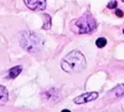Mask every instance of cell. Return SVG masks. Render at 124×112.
Segmentation results:
<instances>
[{"mask_svg":"<svg viewBox=\"0 0 124 112\" xmlns=\"http://www.w3.org/2000/svg\"><path fill=\"white\" fill-rule=\"evenodd\" d=\"M86 65H87L86 58L84 54L78 49L71 50L61 59V69L69 74L79 73L85 70Z\"/></svg>","mask_w":124,"mask_h":112,"instance_id":"obj_1","label":"cell"},{"mask_svg":"<svg viewBox=\"0 0 124 112\" xmlns=\"http://www.w3.org/2000/svg\"><path fill=\"white\" fill-rule=\"evenodd\" d=\"M24 4L31 10H45L46 8V0H24Z\"/></svg>","mask_w":124,"mask_h":112,"instance_id":"obj_5","label":"cell"},{"mask_svg":"<svg viewBox=\"0 0 124 112\" xmlns=\"http://www.w3.org/2000/svg\"><path fill=\"white\" fill-rule=\"evenodd\" d=\"M20 45L23 49L29 53H36L41 49L43 40L36 32L24 30L20 33Z\"/></svg>","mask_w":124,"mask_h":112,"instance_id":"obj_3","label":"cell"},{"mask_svg":"<svg viewBox=\"0 0 124 112\" xmlns=\"http://www.w3.org/2000/svg\"><path fill=\"white\" fill-rule=\"evenodd\" d=\"M116 7H117V1L116 0H111L110 2L107 5V8L109 9H116Z\"/></svg>","mask_w":124,"mask_h":112,"instance_id":"obj_12","label":"cell"},{"mask_svg":"<svg viewBox=\"0 0 124 112\" xmlns=\"http://www.w3.org/2000/svg\"><path fill=\"white\" fill-rule=\"evenodd\" d=\"M61 112H71V111H70V110H68V109H63Z\"/></svg>","mask_w":124,"mask_h":112,"instance_id":"obj_14","label":"cell"},{"mask_svg":"<svg viewBox=\"0 0 124 112\" xmlns=\"http://www.w3.org/2000/svg\"><path fill=\"white\" fill-rule=\"evenodd\" d=\"M70 29L76 34H89L97 29V22L90 13H85L79 18L71 21Z\"/></svg>","mask_w":124,"mask_h":112,"instance_id":"obj_2","label":"cell"},{"mask_svg":"<svg viewBox=\"0 0 124 112\" xmlns=\"http://www.w3.org/2000/svg\"><path fill=\"white\" fill-rule=\"evenodd\" d=\"M115 14H116V16H118V17H122L124 15V13L121 10V9H116L115 10Z\"/></svg>","mask_w":124,"mask_h":112,"instance_id":"obj_13","label":"cell"},{"mask_svg":"<svg viewBox=\"0 0 124 112\" xmlns=\"http://www.w3.org/2000/svg\"><path fill=\"white\" fill-rule=\"evenodd\" d=\"M111 93L115 95L116 97H123L124 96V84L117 85L114 89L111 90Z\"/></svg>","mask_w":124,"mask_h":112,"instance_id":"obj_9","label":"cell"},{"mask_svg":"<svg viewBox=\"0 0 124 112\" xmlns=\"http://www.w3.org/2000/svg\"><path fill=\"white\" fill-rule=\"evenodd\" d=\"M8 90L5 86L0 85V105H5L8 102Z\"/></svg>","mask_w":124,"mask_h":112,"instance_id":"obj_8","label":"cell"},{"mask_svg":"<svg viewBox=\"0 0 124 112\" xmlns=\"http://www.w3.org/2000/svg\"><path fill=\"white\" fill-rule=\"evenodd\" d=\"M59 90L55 89V88H48L47 90H45L44 93L41 94L43 99H46V101H58L59 99Z\"/></svg>","mask_w":124,"mask_h":112,"instance_id":"obj_6","label":"cell"},{"mask_svg":"<svg viewBox=\"0 0 124 112\" xmlns=\"http://www.w3.org/2000/svg\"><path fill=\"white\" fill-rule=\"evenodd\" d=\"M99 97V93L98 92H87V93H83V94L78 95L77 97L74 99V103L75 104H86L90 102H93Z\"/></svg>","mask_w":124,"mask_h":112,"instance_id":"obj_4","label":"cell"},{"mask_svg":"<svg viewBox=\"0 0 124 112\" xmlns=\"http://www.w3.org/2000/svg\"><path fill=\"white\" fill-rule=\"evenodd\" d=\"M95 45H97L98 48H103V47L107 45V39L106 38H103V37L98 38L97 40H95Z\"/></svg>","mask_w":124,"mask_h":112,"instance_id":"obj_11","label":"cell"},{"mask_svg":"<svg viewBox=\"0 0 124 112\" xmlns=\"http://www.w3.org/2000/svg\"><path fill=\"white\" fill-rule=\"evenodd\" d=\"M123 33H124V29H123Z\"/></svg>","mask_w":124,"mask_h":112,"instance_id":"obj_15","label":"cell"},{"mask_svg":"<svg viewBox=\"0 0 124 112\" xmlns=\"http://www.w3.org/2000/svg\"><path fill=\"white\" fill-rule=\"evenodd\" d=\"M44 17V24H43V29L44 30H49L52 26V17L48 14H43Z\"/></svg>","mask_w":124,"mask_h":112,"instance_id":"obj_10","label":"cell"},{"mask_svg":"<svg viewBox=\"0 0 124 112\" xmlns=\"http://www.w3.org/2000/svg\"><path fill=\"white\" fill-rule=\"evenodd\" d=\"M22 70H23L22 65H15V66L10 67L8 71V74H7V79H15V78H17L18 74H21Z\"/></svg>","mask_w":124,"mask_h":112,"instance_id":"obj_7","label":"cell"}]
</instances>
